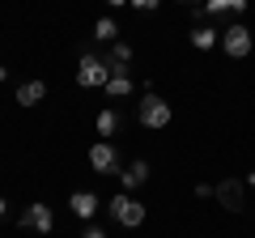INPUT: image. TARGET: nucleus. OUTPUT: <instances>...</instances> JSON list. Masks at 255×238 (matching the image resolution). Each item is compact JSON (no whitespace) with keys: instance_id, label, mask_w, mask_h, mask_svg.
<instances>
[{"instance_id":"14","label":"nucleus","mask_w":255,"mask_h":238,"mask_svg":"<svg viewBox=\"0 0 255 238\" xmlns=\"http://www.w3.org/2000/svg\"><path fill=\"white\" fill-rule=\"evenodd\" d=\"M132 90H136V85H132V73H111V81H107L111 98H128Z\"/></svg>"},{"instance_id":"3","label":"nucleus","mask_w":255,"mask_h":238,"mask_svg":"<svg viewBox=\"0 0 255 238\" xmlns=\"http://www.w3.org/2000/svg\"><path fill=\"white\" fill-rule=\"evenodd\" d=\"M136 115H140V123H145V128H166V123H170V102L157 98V94H140Z\"/></svg>"},{"instance_id":"6","label":"nucleus","mask_w":255,"mask_h":238,"mask_svg":"<svg viewBox=\"0 0 255 238\" xmlns=\"http://www.w3.org/2000/svg\"><path fill=\"white\" fill-rule=\"evenodd\" d=\"M85 157H90V170L94 174H119V149L111 145V140H94Z\"/></svg>"},{"instance_id":"2","label":"nucleus","mask_w":255,"mask_h":238,"mask_svg":"<svg viewBox=\"0 0 255 238\" xmlns=\"http://www.w3.org/2000/svg\"><path fill=\"white\" fill-rule=\"evenodd\" d=\"M111 217H115L124 230H136V226H145V204H140L132 192L111 196Z\"/></svg>"},{"instance_id":"22","label":"nucleus","mask_w":255,"mask_h":238,"mask_svg":"<svg viewBox=\"0 0 255 238\" xmlns=\"http://www.w3.org/2000/svg\"><path fill=\"white\" fill-rule=\"evenodd\" d=\"M247 187H255V170H251V174H247Z\"/></svg>"},{"instance_id":"11","label":"nucleus","mask_w":255,"mask_h":238,"mask_svg":"<svg viewBox=\"0 0 255 238\" xmlns=\"http://www.w3.org/2000/svg\"><path fill=\"white\" fill-rule=\"evenodd\" d=\"M204 9H209V17H221V13L243 17V13H247V0H204Z\"/></svg>"},{"instance_id":"9","label":"nucleus","mask_w":255,"mask_h":238,"mask_svg":"<svg viewBox=\"0 0 255 238\" xmlns=\"http://www.w3.org/2000/svg\"><path fill=\"white\" fill-rule=\"evenodd\" d=\"M119 179H124V187H128V192L145 187V179H149V162H145V157H140V162H132L128 170H119Z\"/></svg>"},{"instance_id":"20","label":"nucleus","mask_w":255,"mask_h":238,"mask_svg":"<svg viewBox=\"0 0 255 238\" xmlns=\"http://www.w3.org/2000/svg\"><path fill=\"white\" fill-rule=\"evenodd\" d=\"M179 4H191V9H196V4H204V0H179Z\"/></svg>"},{"instance_id":"16","label":"nucleus","mask_w":255,"mask_h":238,"mask_svg":"<svg viewBox=\"0 0 255 238\" xmlns=\"http://www.w3.org/2000/svg\"><path fill=\"white\" fill-rule=\"evenodd\" d=\"M94 38H98V43H119V26L111 17H98L94 21Z\"/></svg>"},{"instance_id":"7","label":"nucleus","mask_w":255,"mask_h":238,"mask_svg":"<svg viewBox=\"0 0 255 238\" xmlns=\"http://www.w3.org/2000/svg\"><path fill=\"white\" fill-rule=\"evenodd\" d=\"M17 226H21V230H34V234H51V230H55L51 204H30V209L17 217Z\"/></svg>"},{"instance_id":"10","label":"nucleus","mask_w":255,"mask_h":238,"mask_svg":"<svg viewBox=\"0 0 255 238\" xmlns=\"http://www.w3.org/2000/svg\"><path fill=\"white\" fill-rule=\"evenodd\" d=\"M128 64H132V47H128V43H111L107 68H111V73H132V68H128Z\"/></svg>"},{"instance_id":"21","label":"nucleus","mask_w":255,"mask_h":238,"mask_svg":"<svg viewBox=\"0 0 255 238\" xmlns=\"http://www.w3.org/2000/svg\"><path fill=\"white\" fill-rule=\"evenodd\" d=\"M107 4H111V9H119V4H128V0H107Z\"/></svg>"},{"instance_id":"8","label":"nucleus","mask_w":255,"mask_h":238,"mask_svg":"<svg viewBox=\"0 0 255 238\" xmlns=\"http://www.w3.org/2000/svg\"><path fill=\"white\" fill-rule=\"evenodd\" d=\"M98 196L94 192H73L68 196V209H73V217H81V221H94V213H98Z\"/></svg>"},{"instance_id":"13","label":"nucleus","mask_w":255,"mask_h":238,"mask_svg":"<svg viewBox=\"0 0 255 238\" xmlns=\"http://www.w3.org/2000/svg\"><path fill=\"white\" fill-rule=\"evenodd\" d=\"M43 98H47V85H43V81H26V85L17 90V107H38Z\"/></svg>"},{"instance_id":"4","label":"nucleus","mask_w":255,"mask_h":238,"mask_svg":"<svg viewBox=\"0 0 255 238\" xmlns=\"http://www.w3.org/2000/svg\"><path fill=\"white\" fill-rule=\"evenodd\" d=\"M251 47H255V38H251V30H247L243 21H234L230 30H221V51H226L230 60H247Z\"/></svg>"},{"instance_id":"1","label":"nucleus","mask_w":255,"mask_h":238,"mask_svg":"<svg viewBox=\"0 0 255 238\" xmlns=\"http://www.w3.org/2000/svg\"><path fill=\"white\" fill-rule=\"evenodd\" d=\"M107 81H111L107 60L94 55V51H85L81 60H77V85H81V90H107Z\"/></svg>"},{"instance_id":"15","label":"nucleus","mask_w":255,"mask_h":238,"mask_svg":"<svg viewBox=\"0 0 255 238\" xmlns=\"http://www.w3.org/2000/svg\"><path fill=\"white\" fill-rule=\"evenodd\" d=\"M94 128H98V136H115V132H119V115H115V111H98V119H94Z\"/></svg>"},{"instance_id":"5","label":"nucleus","mask_w":255,"mask_h":238,"mask_svg":"<svg viewBox=\"0 0 255 238\" xmlns=\"http://www.w3.org/2000/svg\"><path fill=\"white\" fill-rule=\"evenodd\" d=\"M213 196H217V204L226 213H243L247 209V183L243 179H221V183L213 187Z\"/></svg>"},{"instance_id":"19","label":"nucleus","mask_w":255,"mask_h":238,"mask_svg":"<svg viewBox=\"0 0 255 238\" xmlns=\"http://www.w3.org/2000/svg\"><path fill=\"white\" fill-rule=\"evenodd\" d=\"M4 213H9V200H4V196H0V217H4Z\"/></svg>"},{"instance_id":"23","label":"nucleus","mask_w":255,"mask_h":238,"mask_svg":"<svg viewBox=\"0 0 255 238\" xmlns=\"http://www.w3.org/2000/svg\"><path fill=\"white\" fill-rule=\"evenodd\" d=\"M4 77H9V68H0V81H4Z\"/></svg>"},{"instance_id":"17","label":"nucleus","mask_w":255,"mask_h":238,"mask_svg":"<svg viewBox=\"0 0 255 238\" xmlns=\"http://www.w3.org/2000/svg\"><path fill=\"white\" fill-rule=\"evenodd\" d=\"M128 4H132V9H140V13H153L162 0H128Z\"/></svg>"},{"instance_id":"18","label":"nucleus","mask_w":255,"mask_h":238,"mask_svg":"<svg viewBox=\"0 0 255 238\" xmlns=\"http://www.w3.org/2000/svg\"><path fill=\"white\" fill-rule=\"evenodd\" d=\"M81 238H107V234H102V226H90V230H85Z\"/></svg>"},{"instance_id":"12","label":"nucleus","mask_w":255,"mask_h":238,"mask_svg":"<svg viewBox=\"0 0 255 238\" xmlns=\"http://www.w3.org/2000/svg\"><path fill=\"white\" fill-rule=\"evenodd\" d=\"M217 43H221V34L213 26H191V47H196V51H213Z\"/></svg>"}]
</instances>
